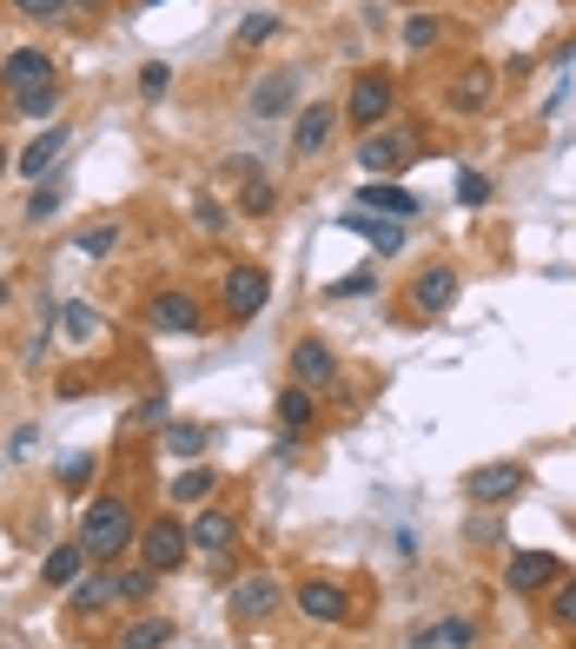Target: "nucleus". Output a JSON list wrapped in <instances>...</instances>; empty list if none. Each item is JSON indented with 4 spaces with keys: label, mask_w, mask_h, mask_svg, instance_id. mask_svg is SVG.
<instances>
[{
    "label": "nucleus",
    "mask_w": 576,
    "mask_h": 649,
    "mask_svg": "<svg viewBox=\"0 0 576 649\" xmlns=\"http://www.w3.org/2000/svg\"><path fill=\"white\" fill-rule=\"evenodd\" d=\"M133 537H139V524H133L126 498H100V504H87V517H79V543H87V556H100V563H113Z\"/></svg>",
    "instance_id": "nucleus-1"
},
{
    "label": "nucleus",
    "mask_w": 576,
    "mask_h": 649,
    "mask_svg": "<svg viewBox=\"0 0 576 649\" xmlns=\"http://www.w3.org/2000/svg\"><path fill=\"white\" fill-rule=\"evenodd\" d=\"M524 491H530V464H517V457L477 464V470L464 477V498H470V504H511V498H524Z\"/></svg>",
    "instance_id": "nucleus-2"
},
{
    "label": "nucleus",
    "mask_w": 576,
    "mask_h": 649,
    "mask_svg": "<svg viewBox=\"0 0 576 649\" xmlns=\"http://www.w3.org/2000/svg\"><path fill=\"white\" fill-rule=\"evenodd\" d=\"M193 556V543H186V530L180 524H167V517H152V530H139V563L152 577H167V571H180V563Z\"/></svg>",
    "instance_id": "nucleus-3"
},
{
    "label": "nucleus",
    "mask_w": 576,
    "mask_h": 649,
    "mask_svg": "<svg viewBox=\"0 0 576 649\" xmlns=\"http://www.w3.org/2000/svg\"><path fill=\"white\" fill-rule=\"evenodd\" d=\"M266 298H272V272H259V266H232L225 272V318H259L266 311Z\"/></svg>",
    "instance_id": "nucleus-4"
},
{
    "label": "nucleus",
    "mask_w": 576,
    "mask_h": 649,
    "mask_svg": "<svg viewBox=\"0 0 576 649\" xmlns=\"http://www.w3.org/2000/svg\"><path fill=\"white\" fill-rule=\"evenodd\" d=\"M345 120H352L358 133H371V126L391 120V79H384V73H358V87H352V100H345Z\"/></svg>",
    "instance_id": "nucleus-5"
},
{
    "label": "nucleus",
    "mask_w": 576,
    "mask_h": 649,
    "mask_svg": "<svg viewBox=\"0 0 576 649\" xmlns=\"http://www.w3.org/2000/svg\"><path fill=\"white\" fill-rule=\"evenodd\" d=\"M146 318L159 324V332H173V339H186V332H199V324H206V311H199L193 292H159V298L146 305Z\"/></svg>",
    "instance_id": "nucleus-6"
},
{
    "label": "nucleus",
    "mask_w": 576,
    "mask_h": 649,
    "mask_svg": "<svg viewBox=\"0 0 576 649\" xmlns=\"http://www.w3.org/2000/svg\"><path fill=\"white\" fill-rule=\"evenodd\" d=\"M292 378L311 391V384H332L339 378V352L332 345H324V339H298L292 345Z\"/></svg>",
    "instance_id": "nucleus-7"
},
{
    "label": "nucleus",
    "mask_w": 576,
    "mask_h": 649,
    "mask_svg": "<svg viewBox=\"0 0 576 649\" xmlns=\"http://www.w3.org/2000/svg\"><path fill=\"white\" fill-rule=\"evenodd\" d=\"M186 543H193L199 556H225V550L238 543V524H232L225 511H199V517L186 524Z\"/></svg>",
    "instance_id": "nucleus-8"
},
{
    "label": "nucleus",
    "mask_w": 576,
    "mask_h": 649,
    "mask_svg": "<svg viewBox=\"0 0 576 649\" xmlns=\"http://www.w3.org/2000/svg\"><path fill=\"white\" fill-rule=\"evenodd\" d=\"M504 584L524 597V590H550V584H563V563L556 556H543V550H524L511 571H504Z\"/></svg>",
    "instance_id": "nucleus-9"
},
{
    "label": "nucleus",
    "mask_w": 576,
    "mask_h": 649,
    "mask_svg": "<svg viewBox=\"0 0 576 649\" xmlns=\"http://www.w3.org/2000/svg\"><path fill=\"white\" fill-rule=\"evenodd\" d=\"M358 212H397V219H410V212H425V199L391 186V180H365L358 186Z\"/></svg>",
    "instance_id": "nucleus-10"
},
{
    "label": "nucleus",
    "mask_w": 576,
    "mask_h": 649,
    "mask_svg": "<svg viewBox=\"0 0 576 649\" xmlns=\"http://www.w3.org/2000/svg\"><path fill=\"white\" fill-rule=\"evenodd\" d=\"M404 152H410V146H404L397 133H365V139H358V167H365L371 180H384V173L404 167Z\"/></svg>",
    "instance_id": "nucleus-11"
},
{
    "label": "nucleus",
    "mask_w": 576,
    "mask_h": 649,
    "mask_svg": "<svg viewBox=\"0 0 576 649\" xmlns=\"http://www.w3.org/2000/svg\"><path fill=\"white\" fill-rule=\"evenodd\" d=\"M292 100H298V73H292V66H285V73H266L259 87H253V113H259V120L292 113Z\"/></svg>",
    "instance_id": "nucleus-12"
},
{
    "label": "nucleus",
    "mask_w": 576,
    "mask_h": 649,
    "mask_svg": "<svg viewBox=\"0 0 576 649\" xmlns=\"http://www.w3.org/2000/svg\"><path fill=\"white\" fill-rule=\"evenodd\" d=\"M298 610H305L311 623H345V616H352V597H345L339 584H324V577H318V584H305V590H298Z\"/></svg>",
    "instance_id": "nucleus-13"
},
{
    "label": "nucleus",
    "mask_w": 576,
    "mask_h": 649,
    "mask_svg": "<svg viewBox=\"0 0 576 649\" xmlns=\"http://www.w3.org/2000/svg\"><path fill=\"white\" fill-rule=\"evenodd\" d=\"M451 298H457V272L451 266H425L418 285H410V305L418 311H451Z\"/></svg>",
    "instance_id": "nucleus-14"
},
{
    "label": "nucleus",
    "mask_w": 576,
    "mask_h": 649,
    "mask_svg": "<svg viewBox=\"0 0 576 649\" xmlns=\"http://www.w3.org/2000/svg\"><path fill=\"white\" fill-rule=\"evenodd\" d=\"M0 79H8V94H27V87H47L53 79V60L40 53V47H21L8 66H0Z\"/></svg>",
    "instance_id": "nucleus-15"
},
{
    "label": "nucleus",
    "mask_w": 576,
    "mask_h": 649,
    "mask_svg": "<svg viewBox=\"0 0 576 649\" xmlns=\"http://www.w3.org/2000/svg\"><path fill=\"white\" fill-rule=\"evenodd\" d=\"M279 610V584L272 577H245L238 590H232V616L238 623H259V616H272Z\"/></svg>",
    "instance_id": "nucleus-16"
},
{
    "label": "nucleus",
    "mask_w": 576,
    "mask_h": 649,
    "mask_svg": "<svg viewBox=\"0 0 576 649\" xmlns=\"http://www.w3.org/2000/svg\"><path fill=\"white\" fill-rule=\"evenodd\" d=\"M40 577H47L53 590H73L79 577H87V543H60V550H47V563H40Z\"/></svg>",
    "instance_id": "nucleus-17"
},
{
    "label": "nucleus",
    "mask_w": 576,
    "mask_h": 649,
    "mask_svg": "<svg viewBox=\"0 0 576 649\" xmlns=\"http://www.w3.org/2000/svg\"><path fill=\"white\" fill-rule=\"evenodd\" d=\"M60 152H66V126L53 120V126H47V133H40V139H34L27 152H21V173H27V180H47V173H53V159H60Z\"/></svg>",
    "instance_id": "nucleus-18"
},
{
    "label": "nucleus",
    "mask_w": 576,
    "mask_h": 649,
    "mask_svg": "<svg viewBox=\"0 0 576 649\" xmlns=\"http://www.w3.org/2000/svg\"><path fill=\"white\" fill-rule=\"evenodd\" d=\"M332 120H339L332 107H305V113H298V126H292V146H298L305 159H311V152H324V139H332Z\"/></svg>",
    "instance_id": "nucleus-19"
},
{
    "label": "nucleus",
    "mask_w": 576,
    "mask_h": 649,
    "mask_svg": "<svg viewBox=\"0 0 576 649\" xmlns=\"http://www.w3.org/2000/svg\"><path fill=\"white\" fill-rule=\"evenodd\" d=\"M470 642H477V623H464V616H444L438 629L410 636V649H470Z\"/></svg>",
    "instance_id": "nucleus-20"
},
{
    "label": "nucleus",
    "mask_w": 576,
    "mask_h": 649,
    "mask_svg": "<svg viewBox=\"0 0 576 649\" xmlns=\"http://www.w3.org/2000/svg\"><path fill=\"white\" fill-rule=\"evenodd\" d=\"M345 225H352V232H365L378 253H404V225H397V219H371V212H352Z\"/></svg>",
    "instance_id": "nucleus-21"
},
{
    "label": "nucleus",
    "mask_w": 576,
    "mask_h": 649,
    "mask_svg": "<svg viewBox=\"0 0 576 649\" xmlns=\"http://www.w3.org/2000/svg\"><path fill=\"white\" fill-rule=\"evenodd\" d=\"M490 87H498V79H490V66H477V73L451 79V107H457V113H470V107H483V100H490Z\"/></svg>",
    "instance_id": "nucleus-22"
},
{
    "label": "nucleus",
    "mask_w": 576,
    "mask_h": 649,
    "mask_svg": "<svg viewBox=\"0 0 576 649\" xmlns=\"http://www.w3.org/2000/svg\"><path fill=\"white\" fill-rule=\"evenodd\" d=\"M167 491H173V498H180V504H206V498H212V491H219V477H212V470H206V464H193V470H180V477H173V483H167Z\"/></svg>",
    "instance_id": "nucleus-23"
},
{
    "label": "nucleus",
    "mask_w": 576,
    "mask_h": 649,
    "mask_svg": "<svg viewBox=\"0 0 576 649\" xmlns=\"http://www.w3.org/2000/svg\"><path fill=\"white\" fill-rule=\"evenodd\" d=\"M60 324H66V339H73V345H94V339H100V311H94V305H79V298H73V305H60Z\"/></svg>",
    "instance_id": "nucleus-24"
},
{
    "label": "nucleus",
    "mask_w": 576,
    "mask_h": 649,
    "mask_svg": "<svg viewBox=\"0 0 576 649\" xmlns=\"http://www.w3.org/2000/svg\"><path fill=\"white\" fill-rule=\"evenodd\" d=\"M113 597H120V577H79L73 584V610H100Z\"/></svg>",
    "instance_id": "nucleus-25"
},
{
    "label": "nucleus",
    "mask_w": 576,
    "mask_h": 649,
    "mask_svg": "<svg viewBox=\"0 0 576 649\" xmlns=\"http://www.w3.org/2000/svg\"><path fill=\"white\" fill-rule=\"evenodd\" d=\"M60 107V87H53V79H47V87H27V94H14V113L21 120H47Z\"/></svg>",
    "instance_id": "nucleus-26"
},
{
    "label": "nucleus",
    "mask_w": 576,
    "mask_h": 649,
    "mask_svg": "<svg viewBox=\"0 0 576 649\" xmlns=\"http://www.w3.org/2000/svg\"><path fill=\"white\" fill-rule=\"evenodd\" d=\"M279 425H285V431H305V425H311V391H305V384H292V391L279 397Z\"/></svg>",
    "instance_id": "nucleus-27"
},
{
    "label": "nucleus",
    "mask_w": 576,
    "mask_h": 649,
    "mask_svg": "<svg viewBox=\"0 0 576 649\" xmlns=\"http://www.w3.org/2000/svg\"><path fill=\"white\" fill-rule=\"evenodd\" d=\"M126 649H167L173 642V623H159V616H146V623H133L126 636H120Z\"/></svg>",
    "instance_id": "nucleus-28"
},
{
    "label": "nucleus",
    "mask_w": 576,
    "mask_h": 649,
    "mask_svg": "<svg viewBox=\"0 0 576 649\" xmlns=\"http://www.w3.org/2000/svg\"><path fill=\"white\" fill-rule=\"evenodd\" d=\"M206 438H212L206 425H173V431H167V451H173V457H199Z\"/></svg>",
    "instance_id": "nucleus-29"
},
{
    "label": "nucleus",
    "mask_w": 576,
    "mask_h": 649,
    "mask_svg": "<svg viewBox=\"0 0 576 649\" xmlns=\"http://www.w3.org/2000/svg\"><path fill=\"white\" fill-rule=\"evenodd\" d=\"M272 34H279V21H272V14H253V21H238L232 40H238V53H245V47H266Z\"/></svg>",
    "instance_id": "nucleus-30"
},
{
    "label": "nucleus",
    "mask_w": 576,
    "mask_h": 649,
    "mask_svg": "<svg viewBox=\"0 0 576 649\" xmlns=\"http://www.w3.org/2000/svg\"><path fill=\"white\" fill-rule=\"evenodd\" d=\"M550 616H556L563 629H576V577H563V584H556V597H550Z\"/></svg>",
    "instance_id": "nucleus-31"
},
{
    "label": "nucleus",
    "mask_w": 576,
    "mask_h": 649,
    "mask_svg": "<svg viewBox=\"0 0 576 649\" xmlns=\"http://www.w3.org/2000/svg\"><path fill=\"white\" fill-rule=\"evenodd\" d=\"M431 40H438V21H431V14H410V21H404V47H410V53L431 47Z\"/></svg>",
    "instance_id": "nucleus-32"
},
{
    "label": "nucleus",
    "mask_w": 576,
    "mask_h": 649,
    "mask_svg": "<svg viewBox=\"0 0 576 649\" xmlns=\"http://www.w3.org/2000/svg\"><path fill=\"white\" fill-rule=\"evenodd\" d=\"M113 238H120V225H94V232H79V253L100 259V253H113Z\"/></svg>",
    "instance_id": "nucleus-33"
},
{
    "label": "nucleus",
    "mask_w": 576,
    "mask_h": 649,
    "mask_svg": "<svg viewBox=\"0 0 576 649\" xmlns=\"http://www.w3.org/2000/svg\"><path fill=\"white\" fill-rule=\"evenodd\" d=\"M457 199H464V206H483V199H490V180L464 167V173H457Z\"/></svg>",
    "instance_id": "nucleus-34"
},
{
    "label": "nucleus",
    "mask_w": 576,
    "mask_h": 649,
    "mask_svg": "<svg viewBox=\"0 0 576 649\" xmlns=\"http://www.w3.org/2000/svg\"><path fill=\"white\" fill-rule=\"evenodd\" d=\"M53 212H60V193H53V186H40V193L27 199V225H47Z\"/></svg>",
    "instance_id": "nucleus-35"
},
{
    "label": "nucleus",
    "mask_w": 576,
    "mask_h": 649,
    "mask_svg": "<svg viewBox=\"0 0 576 649\" xmlns=\"http://www.w3.org/2000/svg\"><path fill=\"white\" fill-rule=\"evenodd\" d=\"M167 87H173V73L159 66V60H152V66H139V94H146V100H159Z\"/></svg>",
    "instance_id": "nucleus-36"
},
{
    "label": "nucleus",
    "mask_w": 576,
    "mask_h": 649,
    "mask_svg": "<svg viewBox=\"0 0 576 649\" xmlns=\"http://www.w3.org/2000/svg\"><path fill=\"white\" fill-rule=\"evenodd\" d=\"M358 292H378V272L365 266V272H352V279H339L332 285V298H358Z\"/></svg>",
    "instance_id": "nucleus-37"
},
{
    "label": "nucleus",
    "mask_w": 576,
    "mask_h": 649,
    "mask_svg": "<svg viewBox=\"0 0 576 649\" xmlns=\"http://www.w3.org/2000/svg\"><path fill=\"white\" fill-rule=\"evenodd\" d=\"M14 8L27 14V21H53V14H66L73 0H14Z\"/></svg>",
    "instance_id": "nucleus-38"
},
{
    "label": "nucleus",
    "mask_w": 576,
    "mask_h": 649,
    "mask_svg": "<svg viewBox=\"0 0 576 649\" xmlns=\"http://www.w3.org/2000/svg\"><path fill=\"white\" fill-rule=\"evenodd\" d=\"M146 590H152V571H146V563H139V571H133V577H120V597H126V603H139Z\"/></svg>",
    "instance_id": "nucleus-39"
},
{
    "label": "nucleus",
    "mask_w": 576,
    "mask_h": 649,
    "mask_svg": "<svg viewBox=\"0 0 576 649\" xmlns=\"http://www.w3.org/2000/svg\"><path fill=\"white\" fill-rule=\"evenodd\" d=\"M60 477H66V483H73V491H79V483H87V477H94V457H66V464H60Z\"/></svg>",
    "instance_id": "nucleus-40"
},
{
    "label": "nucleus",
    "mask_w": 576,
    "mask_h": 649,
    "mask_svg": "<svg viewBox=\"0 0 576 649\" xmlns=\"http://www.w3.org/2000/svg\"><path fill=\"white\" fill-rule=\"evenodd\" d=\"M266 206H272V186L253 180V186H245V212H266Z\"/></svg>",
    "instance_id": "nucleus-41"
},
{
    "label": "nucleus",
    "mask_w": 576,
    "mask_h": 649,
    "mask_svg": "<svg viewBox=\"0 0 576 649\" xmlns=\"http://www.w3.org/2000/svg\"><path fill=\"white\" fill-rule=\"evenodd\" d=\"M193 219H199V225H206V232H219V225H225V212H219V206H212V199H199V206H193Z\"/></svg>",
    "instance_id": "nucleus-42"
},
{
    "label": "nucleus",
    "mask_w": 576,
    "mask_h": 649,
    "mask_svg": "<svg viewBox=\"0 0 576 649\" xmlns=\"http://www.w3.org/2000/svg\"><path fill=\"white\" fill-rule=\"evenodd\" d=\"M73 8H100V0H73Z\"/></svg>",
    "instance_id": "nucleus-43"
},
{
    "label": "nucleus",
    "mask_w": 576,
    "mask_h": 649,
    "mask_svg": "<svg viewBox=\"0 0 576 649\" xmlns=\"http://www.w3.org/2000/svg\"><path fill=\"white\" fill-rule=\"evenodd\" d=\"M0 173H8V146H0Z\"/></svg>",
    "instance_id": "nucleus-44"
},
{
    "label": "nucleus",
    "mask_w": 576,
    "mask_h": 649,
    "mask_svg": "<svg viewBox=\"0 0 576 649\" xmlns=\"http://www.w3.org/2000/svg\"><path fill=\"white\" fill-rule=\"evenodd\" d=\"M0 305H8V279H0Z\"/></svg>",
    "instance_id": "nucleus-45"
},
{
    "label": "nucleus",
    "mask_w": 576,
    "mask_h": 649,
    "mask_svg": "<svg viewBox=\"0 0 576 649\" xmlns=\"http://www.w3.org/2000/svg\"><path fill=\"white\" fill-rule=\"evenodd\" d=\"M146 8H159V0H146Z\"/></svg>",
    "instance_id": "nucleus-46"
}]
</instances>
